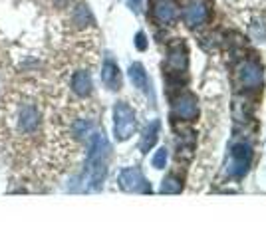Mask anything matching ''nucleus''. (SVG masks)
I'll return each instance as SVG.
<instances>
[{
    "mask_svg": "<svg viewBox=\"0 0 266 238\" xmlns=\"http://www.w3.org/2000/svg\"><path fill=\"white\" fill-rule=\"evenodd\" d=\"M72 18H74V24H78L80 28L93 24V16H91L89 8H88V6H84V4L76 6V10H74V16H72Z\"/></svg>",
    "mask_w": 266,
    "mask_h": 238,
    "instance_id": "f3484780",
    "label": "nucleus"
},
{
    "mask_svg": "<svg viewBox=\"0 0 266 238\" xmlns=\"http://www.w3.org/2000/svg\"><path fill=\"white\" fill-rule=\"evenodd\" d=\"M137 127L135 111L127 101H117L113 105V135L117 141H127Z\"/></svg>",
    "mask_w": 266,
    "mask_h": 238,
    "instance_id": "f03ea898",
    "label": "nucleus"
},
{
    "mask_svg": "<svg viewBox=\"0 0 266 238\" xmlns=\"http://www.w3.org/2000/svg\"><path fill=\"white\" fill-rule=\"evenodd\" d=\"M167 159H169V151H167L165 147H159V149L155 151L153 159H151V165H153L155 169H165V165H167Z\"/></svg>",
    "mask_w": 266,
    "mask_h": 238,
    "instance_id": "a211bd4d",
    "label": "nucleus"
},
{
    "mask_svg": "<svg viewBox=\"0 0 266 238\" xmlns=\"http://www.w3.org/2000/svg\"><path fill=\"white\" fill-rule=\"evenodd\" d=\"M135 48H137L139 52H145V50H147V36H145L143 32H137V34H135Z\"/></svg>",
    "mask_w": 266,
    "mask_h": 238,
    "instance_id": "aec40b11",
    "label": "nucleus"
},
{
    "mask_svg": "<svg viewBox=\"0 0 266 238\" xmlns=\"http://www.w3.org/2000/svg\"><path fill=\"white\" fill-rule=\"evenodd\" d=\"M70 85H72V91H74L76 95H80V97H88V95L93 91L91 76H89V72H86V70H78V72L72 76Z\"/></svg>",
    "mask_w": 266,
    "mask_h": 238,
    "instance_id": "ddd939ff",
    "label": "nucleus"
},
{
    "mask_svg": "<svg viewBox=\"0 0 266 238\" xmlns=\"http://www.w3.org/2000/svg\"><path fill=\"white\" fill-rule=\"evenodd\" d=\"M151 16L157 24L167 26L175 20L177 12H175V6L169 2V0H151Z\"/></svg>",
    "mask_w": 266,
    "mask_h": 238,
    "instance_id": "6e6552de",
    "label": "nucleus"
},
{
    "mask_svg": "<svg viewBox=\"0 0 266 238\" xmlns=\"http://www.w3.org/2000/svg\"><path fill=\"white\" fill-rule=\"evenodd\" d=\"M159 133H161V121L159 119H153V121L147 123V127L143 129V135H141V141H139V151L149 153V149L155 147V143L159 139Z\"/></svg>",
    "mask_w": 266,
    "mask_h": 238,
    "instance_id": "2eb2a0df",
    "label": "nucleus"
},
{
    "mask_svg": "<svg viewBox=\"0 0 266 238\" xmlns=\"http://www.w3.org/2000/svg\"><path fill=\"white\" fill-rule=\"evenodd\" d=\"M127 2H129V6H131L133 10L137 12V10L141 8V2H143V0H127Z\"/></svg>",
    "mask_w": 266,
    "mask_h": 238,
    "instance_id": "412c9836",
    "label": "nucleus"
},
{
    "mask_svg": "<svg viewBox=\"0 0 266 238\" xmlns=\"http://www.w3.org/2000/svg\"><path fill=\"white\" fill-rule=\"evenodd\" d=\"M111 157V145L101 131H93L89 137L88 159H86V179L89 191H99L107 177V165Z\"/></svg>",
    "mask_w": 266,
    "mask_h": 238,
    "instance_id": "f257e3e1",
    "label": "nucleus"
},
{
    "mask_svg": "<svg viewBox=\"0 0 266 238\" xmlns=\"http://www.w3.org/2000/svg\"><path fill=\"white\" fill-rule=\"evenodd\" d=\"M252 163V145L248 141L232 143L228 161H226V175L232 179H242Z\"/></svg>",
    "mask_w": 266,
    "mask_h": 238,
    "instance_id": "7ed1b4c3",
    "label": "nucleus"
},
{
    "mask_svg": "<svg viewBox=\"0 0 266 238\" xmlns=\"http://www.w3.org/2000/svg\"><path fill=\"white\" fill-rule=\"evenodd\" d=\"M173 119L177 121H195L199 115V103L197 97L193 93H181L173 99V111H171Z\"/></svg>",
    "mask_w": 266,
    "mask_h": 238,
    "instance_id": "423d86ee",
    "label": "nucleus"
},
{
    "mask_svg": "<svg viewBox=\"0 0 266 238\" xmlns=\"http://www.w3.org/2000/svg\"><path fill=\"white\" fill-rule=\"evenodd\" d=\"M195 143H197V135L195 131H183L181 135H177V159H185L189 161L193 157V151H195Z\"/></svg>",
    "mask_w": 266,
    "mask_h": 238,
    "instance_id": "4468645a",
    "label": "nucleus"
},
{
    "mask_svg": "<svg viewBox=\"0 0 266 238\" xmlns=\"http://www.w3.org/2000/svg\"><path fill=\"white\" fill-rule=\"evenodd\" d=\"M91 121H86V119H80V121L74 125V133L78 135V137H86L88 133H91Z\"/></svg>",
    "mask_w": 266,
    "mask_h": 238,
    "instance_id": "6ab92c4d",
    "label": "nucleus"
},
{
    "mask_svg": "<svg viewBox=\"0 0 266 238\" xmlns=\"http://www.w3.org/2000/svg\"><path fill=\"white\" fill-rule=\"evenodd\" d=\"M117 183L127 193H141V195H149L151 193V183L145 179V175L137 167H125V169H121L119 171V177H117Z\"/></svg>",
    "mask_w": 266,
    "mask_h": 238,
    "instance_id": "39448f33",
    "label": "nucleus"
},
{
    "mask_svg": "<svg viewBox=\"0 0 266 238\" xmlns=\"http://www.w3.org/2000/svg\"><path fill=\"white\" fill-rule=\"evenodd\" d=\"M40 125V113L34 105H22L18 111V127L24 133H32L36 131Z\"/></svg>",
    "mask_w": 266,
    "mask_h": 238,
    "instance_id": "9d476101",
    "label": "nucleus"
},
{
    "mask_svg": "<svg viewBox=\"0 0 266 238\" xmlns=\"http://www.w3.org/2000/svg\"><path fill=\"white\" fill-rule=\"evenodd\" d=\"M183 18H185V24L189 28H197V26H203L207 20H209V8L205 2H191L185 10H183Z\"/></svg>",
    "mask_w": 266,
    "mask_h": 238,
    "instance_id": "1a4fd4ad",
    "label": "nucleus"
},
{
    "mask_svg": "<svg viewBox=\"0 0 266 238\" xmlns=\"http://www.w3.org/2000/svg\"><path fill=\"white\" fill-rule=\"evenodd\" d=\"M101 81L111 91L121 89V72H119L117 64L111 58H105V62L101 66Z\"/></svg>",
    "mask_w": 266,
    "mask_h": 238,
    "instance_id": "9b49d317",
    "label": "nucleus"
},
{
    "mask_svg": "<svg viewBox=\"0 0 266 238\" xmlns=\"http://www.w3.org/2000/svg\"><path fill=\"white\" fill-rule=\"evenodd\" d=\"M127 74H129V79H131V83H133V85H135L137 89H141L143 93H149V95H151V99H153L151 83H149V78H147V72H145L143 64H139V62L131 64V66H129V70H127Z\"/></svg>",
    "mask_w": 266,
    "mask_h": 238,
    "instance_id": "f8f14e48",
    "label": "nucleus"
},
{
    "mask_svg": "<svg viewBox=\"0 0 266 238\" xmlns=\"http://www.w3.org/2000/svg\"><path fill=\"white\" fill-rule=\"evenodd\" d=\"M187 48L185 44L181 42H175L173 46H169V52H167V68L171 74H181L187 70Z\"/></svg>",
    "mask_w": 266,
    "mask_h": 238,
    "instance_id": "0eeeda50",
    "label": "nucleus"
},
{
    "mask_svg": "<svg viewBox=\"0 0 266 238\" xmlns=\"http://www.w3.org/2000/svg\"><path fill=\"white\" fill-rule=\"evenodd\" d=\"M234 74H236V79H238L240 87H244L248 91H254V89L262 87V66L254 58L242 60L234 68Z\"/></svg>",
    "mask_w": 266,
    "mask_h": 238,
    "instance_id": "20e7f679",
    "label": "nucleus"
},
{
    "mask_svg": "<svg viewBox=\"0 0 266 238\" xmlns=\"http://www.w3.org/2000/svg\"><path fill=\"white\" fill-rule=\"evenodd\" d=\"M159 191H161L163 195H179V193L183 191V179H181L179 175L171 173V175H167V177L163 179Z\"/></svg>",
    "mask_w": 266,
    "mask_h": 238,
    "instance_id": "dca6fc26",
    "label": "nucleus"
}]
</instances>
